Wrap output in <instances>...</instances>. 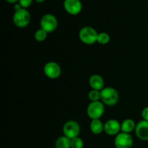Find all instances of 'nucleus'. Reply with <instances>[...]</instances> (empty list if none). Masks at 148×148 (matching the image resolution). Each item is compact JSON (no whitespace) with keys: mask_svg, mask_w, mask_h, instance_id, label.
Returning a JSON list of instances; mask_svg holds the SVG:
<instances>
[{"mask_svg":"<svg viewBox=\"0 0 148 148\" xmlns=\"http://www.w3.org/2000/svg\"><path fill=\"white\" fill-rule=\"evenodd\" d=\"M98 35L95 28L90 26H85L79 30V38L85 44L92 45L97 42Z\"/></svg>","mask_w":148,"mask_h":148,"instance_id":"1","label":"nucleus"},{"mask_svg":"<svg viewBox=\"0 0 148 148\" xmlns=\"http://www.w3.org/2000/svg\"><path fill=\"white\" fill-rule=\"evenodd\" d=\"M101 101L104 105L113 106L118 103L119 93L115 88L112 87H106L101 90Z\"/></svg>","mask_w":148,"mask_h":148,"instance_id":"2","label":"nucleus"},{"mask_svg":"<svg viewBox=\"0 0 148 148\" xmlns=\"http://www.w3.org/2000/svg\"><path fill=\"white\" fill-rule=\"evenodd\" d=\"M30 14L27 9L22 8L17 11H14L13 14V23L20 28L27 27L30 22Z\"/></svg>","mask_w":148,"mask_h":148,"instance_id":"3","label":"nucleus"},{"mask_svg":"<svg viewBox=\"0 0 148 148\" xmlns=\"http://www.w3.org/2000/svg\"><path fill=\"white\" fill-rule=\"evenodd\" d=\"M105 112L104 103L101 101L91 102L87 108V114L88 117L93 119H100Z\"/></svg>","mask_w":148,"mask_h":148,"instance_id":"4","label":"nucleus"},{"mask_svg":"<svg viewBox=\"0 0 148 148\" xmlns=\"http://www.w3.org/2000/svg\"><path fill=\"white\" fill-rule=\"evenodd\" d=\"M40 28L49 33H52L58 26V20L53 14L48 13L41 17L40 21Z\"/></svg>","mask_w":148,"mask_h":148,"instance_id":"5","label":"nucleus"},{"mask_svg":"<svg viewBox=\"0 0 148 148\" xmlns=\"http://www.w3.org/2000/svg\"><path fill=\"white\" fill-rule=\"evenodd\" d=\"M80 132V127L77 121L71 120L68 121L64 124L63 133L64 135L66 136L70 140L79 137Z\"/></svg>","mask_w":148,"mask_h":148,"instance_id":"6","label":"nucleus"},{"mask_svg":"<svg viewBox=\"0 0 148 148\" xmlns=\"http://www.w3.org/2000/svg\"><path fill=\"white\" fill-rule=\"evenodd\" d=\"M132 136L128 133L120 132L116 136L114 145L116 148H132L133 145Z\"/></svg>","mask_w":148,"mask_h":148,"instance_id":"7","label":"nucleus"},{"mask_svg":"<svg viewBox=\"0 0 148 148\" xmlns=\"http://www.w3.org/2000/svg\"><path fill=\"white\" fill-rule=\"evenodd\" d=\"M43 72L48 78L54 79L60 76L62 69L58 63L55 62H49L45 64L43 67Z\"/></svg>","mask_w":148,"mask_h":148,"instance_id":"8","label":"nucleus"},{"mask_svg":"<svg viewBox=\"0 0 148 148\" xmlns=\"http://www.w3.org/2000/svg\"><path fill=\"white\" fill-rule=\"evenodd\" d=\"M63 5L65 11L71 15H77L82 10V4L80 0H64Z\"/></svg>","mask_w":148,"mask_h":148,"instance_id":"9","label":"nucleus"},{"mask_svg":"<svg viewBox=\"0 0 148 148\" xmlns=\"http://www.w3.org/2000/svg\"><path fill=\"white\" fill-rule=\"evenodd\" d=\"M104 132L108 135L116 136L121 132V124L116 119H108L104 124Z\"/></svg>","mask_w":148,"mask_h":148,"instance_id":"10","label":"nucleus"},{"mask_svg":"<svg viewBox=\"0 0 148 148\" xmlns=\"http://www.w3.org/2000/svg\"><path fill=\"white\" fill-rule=\"evenodd\" d=\"M137 137L143 141H148V121L142 120L137 123L135 128Z\"/></svg>","mask_w":148,"mask_h":148,"instance_id":"11","label":"nucleus"},{"mask_svg":"<svg viewBox=\"0 0 148 148\" xmlns=\"http://www.w3.org/2000/svg\"><path fill=\"white\" fill-rule=\"evenodd\" d=\"M89 85L92 90H102L105 87V82L104 79L101 75H91L89 79Z\"/></svg>","mask_w":148,"mask_h":148,"instance_id":"12","label":"nucleus"},{"mask_svg":"<svg viewBox=\"0 0 148 148\" xmlns=\"http://www.w3.org/2000/svg\"><path fill=\"white\" fill-rule=\"evenodd\" d=\"M90 130L94 134H101L104 131V124L100 119H93L90 124Z\"/></svg>","mask_w":148,"mask_h":148,"instance_id":"13","label":"nucleus"},{"mask_svg":"<svg viewBox=\"0 0 148 148\" xmlns=\"http://www.w3.org/2000/svg\"><path fill=\"white\" fill-rule=\"evenodd\" d=\"M136 125L137 124H135L134 120L131 119H127L124 120L121 124V132L130 134L134 130H135Z\"/></svg>","mask_w":148,"mask_h":148,"instance_id":"14","label":"nucleus"},{"mask_svg":"<svg viewBox=\"0 0 148 148\" xmlns=\"http://www.w3.org/2000/svg\"><path fill=\"white\" fill-rule=\"evenodd\" d=\"M56 148H71V140L63 135L59 137L55 143Z\"/></svg>","mask_w":148,"mask_h":148,"instance_id":"15","label":"nucleus"},{"mask_svg":"<svg viewBox=\"0 0 148 148\" xmlns=\"http://www.w3.org/2000/svg\"><path fill=\"white\" fill-rule=\"evenodd\" d=\"M111 40V37L109 35L105 32H101L98 35V38H97V43L101 45H106Z\"/></svg>","mask_w":148,"mask_h":148,"instance_id":"16","label":"nucleus"},{"mask_svg":"<svg viewBox=\"0 0 148 148\" xmlns=\"http://www.w3.org/2000/svg\"><path fill=\"white\" fill-rule=\"evenodd\" d=\"M47 32L45 31L42 28H40L36 30V32L35 33V39L38 42H43L47 38Z\"/></svg>","mask_w":148,"mask_h":148,"instance_id":"17","label":"nucleus"},{"mask_svg":"<svg viewBox=\"0 0 148 148\" xmlns=\"http://www.w3.org/2000/svg\"><path fill=\"white\" fill-rule=\"evenodd\" d=\"M88 98L91 102L95 101H99L101 99V91L96 90H91L88 93Z\"/></svg>","mask_w":148,"mask_h":148,"instance_id":"18","label":"nucleus"},{"mask_svg":"<svg viewBox=\"0 0 148 148\" xmlns=\"http://www.w3.org/2000/svg\"><path fill=\"white\" fill-rule=\"evenodd\" d=\"M84 142L80 137H77L71 140V148H83Z\"/></svg>","mask_w":148,"mask_h":148,"instance_id":"19","label":"nucleus"},{"mask_svg":"<svg viewBox=\"0 0 148 148\" xmlns=\"http://www.w3.org/2000/svg\"><path fill=\"white\" fill-rule=\"evenodd\" d=\"M33 0H19L18 3L23 8L27 9L30 7L33 3Z\"/></svg>","mask_w":148,"mask_h":148,"instance_id":"20","label":"nucleus"},{"mask_svg":"<svg viewBox=\"0 0 148 148\" xmlns=\"http://www.w3.org/2000/svg\"><path fill=\"white\" fill-rule=\"evenodd\" d=\"M142 117H143V120L148 121V106L143 108L142 111Z\"/></svg>","mask_w":148,"mask_h":148,"instance_id":"21","label":"nucleus"},{"mask_svg":"<svg viewBox=\"0 0 148 148\" xmlns=\"http://www.w3.org/2000/svg\"><path fill=\"white\" fill-rule=\"evenodd\" d=\"M6 1H7L8 3H10V4H17V2L19 1V0H6Z\"/></svg>","mask_w":148,"mask_h":148,"instance_id":"22","label":"nucleus"},{"mask_svg":"<svg viewBox=\"0 0 148 148\" xmlns=\"http://www.w3.org/2000/svg\"><path fill=\"white\" fill-rule=\"evenodd\" d=\"M35 1H36L37 3H38V4H41V3L44 2L46 0H35Z\"/></svg>","mask_w":148,"mask_h":148,"instance_id":"23","label":"nucleus"}]
</instances>
